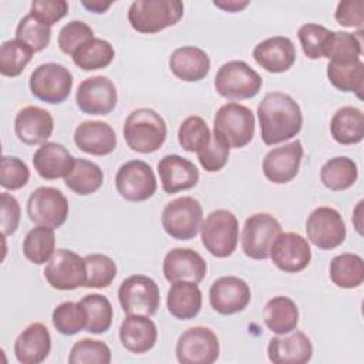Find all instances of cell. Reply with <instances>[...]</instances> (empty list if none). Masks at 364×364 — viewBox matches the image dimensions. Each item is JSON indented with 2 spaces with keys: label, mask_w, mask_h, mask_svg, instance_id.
Here are the masks:
<instances>
[{
  "label": "cell",
  "mask_w": 364,
  "mask_h": 364,
  "mask_svg": "<svg viewBox=\"0 0 364 364\" xmlns=\"http://www.w3.org/2000/svg\"><path fill=\"white\" fill-rule=\"evenodd\" d=\"M262 141L272 146L296 136L303 127V112L296 100L282 91L266 94L257 105Z\"/></svg>",
  "instance_id": "obj_1"
},
{
  "label": "cell",
  "mask_w": 364,
  "mask_h": 364,
  "mask_svg": "<svg viewBox=\"0 0 364 364\" xmlns=\"http://www.w3.org/2000/svg\"><path fill=\"white\" fill-rule=\"evenodd\" d=\"M122 135L132 151L152 154L164 145L168 128L165 119L155 109L138 108L127 117Z\"/></svg>",
  "instance_id": "obj_2"
},
{
  "label": "cell",
  "mask_w": 364,
  "mask_h": 364,
  "mask_svg": "<svg viewBox=\"0 0 364 364\" xmlns=\"http://www.w3.org/2000/svg\"><path fill=\"white\" fill-rule=\"evenodd\" d=\"M183 16L178 0H135L128 9L131 27L141 34H155L175 26Z\"/></svg>",
  "instance_id": "obj_3"
},
{
  "label": "cell",
  "mask_w": 364,
  "mask_h": 364,
  "mask_svg": "<svg viewBox=\"0 0 364 364\" xmlns=\"http://www.w3.org/2000/svg\"><path fill=\"white\" fill-rule=\"evenodd\" d=\"M200 240L203 247L218 259L233 255L239 242V220L228 209L210 212L200 225Z\"/></svg>",
  "instance_id": "obj_4"
},
{
  "label": "cell",
  "mask_w": 364,
  "mask_h": 364,
  "mask_svg": "<svg viewBox=\"0 0 364 364\" xmlns=\"http://www.w3.org/2000/svg\"><path fill=\"white\" fill-rule=\"evenodd\" d=\"M216 92L228 100H249L256 97L263 85L260 74L242 60L220 65L215 75Z\"/></svg>",
  "instance_id": "obj_5"
},
{
  "label": "cell",
  "mask_w": 364,
  "mask_h": 364,
  "mask_svg": "<svg viewBox=\"0 0 364 364\" xmlns=\"http://www.w3.org/2000/svg\"><path fill=\"white\" fill-rule=\"evenodd\" d=\"M255 114L239 102H226L215 114L213 132L230 148H243L255 136Z\"/></svg>",
  "instance_id": "obj_6"
},
{
  "label": "cell",
  "mask_w": 364,
  "mask_h": 364,
  "mask_svg": "<svg viewBox=\"0 0 364 364\" xmlns=\"http://www.w3.org/2000/svg\"><path fill=\"white\" fill-rule=\"evenodd\" d=\"M203 222V209L193 196H181L168 202L161 215L166 235L176 240L193 239Z\"/></svg>",
  "instance_id": "obj_7"
},
{
  "label": "cell",
  "mask_w": 364,
  "mask_h": 364,
  "mask_svg": "<svg viewBox=\"0 0 364 364\" xmlns=\"http://www.w3.org/2000/svg\"><path fill=\"white\" fill-rule=\"evenodd\" d=\"M71 71L58 63H44L34 68L28 87L31 94L47 104L64 102L73 90Z\"/></svg>",
  "instance_id": "obj_8"
},
{
  "label": "cell",
  "mask_w": 364,
  "mask_h": 364,
  "mask_svg": "<svg viewBox=\"0 0 364 364\" xmlns=\"http://www.w3.org/2000/svg\"><path fill=\"white\" fill-rule=\"evenodd\" d=\"M118 300L122 311L128 314L154 316L161 303L156 282L145 274H132L122 280L118 289Z\"/></svg>",
  "instance_id": "obj_9"
},
{
  "label": "cell",
  "mask_w": 364,
  "mask_h": 364,
  "mask_svg": "<svg viewBox=\"0 0 364 364\" xmlns=\"http://www.w3.org/2000/svg\"><path fill=\"white\" fill-rule=\"evenodd\" d=\"M282 232L280 222L267 212L250 215L242 229V250L253 260H266L274 239Z\"/></svg>",
  "instance_id": "obj_10"
},
{
  "label": "cell",
  "mask_w": 364,
  "mask_h": 364,
  "mask_svg": "<svg viewBox=\"0 0 364 364\" xmlns=\"http://www.w3.org/2000/svg\"><path fill=\"white\" fill-rule=\"evenodd\" d=\"M158 183L154 169L141 159H131L119 166L115 175V189L129 202H145L154 196Z\"/></svg>",
  "instance_id": "obj_11"
},
{
  "label": "cell",
  "mask_w": 364,
  "mask_h": 364,
  "mask_svg": "<svg viewBox=\"0 0 364 364\" xmlns=\"http://www.w3.org/2000/svg\"><path fill=\"white\" fill-rule=\"evenodd\" d=\"M219 338L213 330L195 326L185 330L175 346L176 360L181 364H212L219 358Z\"/></svg>",
  "instance_id": "obj_12"
},
{
  "label": "cell",
  "mask_w": 364,
  "mask_h": 364,
  "mask_svg": "<svg viewBox=\"0 0 364 364\" xmlns=\"http://www.w3.org/2000/svg\"><path fill=\"white\" fill-rule=\"evenodd\" d=\"M68 200L65 195L53 186L34 189L27 200V215L30 220L40 226L57 229L68 218Z\"/></svg>",
  "instance_id": "obj_13"
},
{
  "label": "cell",
  "mask_w": 364,
  "mask_h": 364,
  "mask_svg": "<svg viewBox=\"0 0 364 364\" xmlns=\"http://www.w3.org/2000/svg\"><path fill=\"white\" fill-rule=\"evenodd\" d=\"M309 242L321 250H331L343 245L347 229L338 210L330 206L316 208L306 220Z\"/></svg>",
  "instance_id": "obj_14"
},
{
  "label": "cell",
  "mask_w": 364,
  "mask_h": 364,
  "mask_svg": "<svg viewBox=\"0 0 364 364\" xmlns=\"http://www.w3.org/2000/svg\"><path fill=\"white\" fill-rule=\"evenodd\" d=\"M48 284L61 291L75 290L85 286V262L70 249H57L44 267Z\"/></svg>",
  "instance_id": "obj_15"
},
{
  "label": "cell",
  "mask_w": 364,
  "mask_h": 364,
  "mask_svg": "<svg viewBox=\"0 0 364 364\" xmlns=\"http://www.w3.org/2000/svg\"><path fill=\"white\" fill-rule=\"evenodd\" d=\"M75 102L84 114L108 115L115 109L118 102L117 87L105 75L85 78L77 88Z\"/></svg>",
  "instance_id": "obj_16"
},
{
  "label": "cell",
  "mask_w": 364,
  "mask_h": 364,
  "mask_svg": "<svg viewBox=\"0 0 364 364\" xmlns=\"http://www.w3.org/2000/svg\"><path fill=\"white\" fill-rule=\"evenodd\" d=\"M269 257L279 270L284 273H299L310 264V243L300 233L280 232L272 245Z\"/></svg>",
  "instance_id": "obj_17"
},
{
  "label": "cell",
  "mask_w": 364,
  "mask_h": 364,
  "mask_svg": "<svg viewBox=\"0 0 364 364\" xmlns=\"http://www.w3.org/2000/svg\"><path fill=\"white\" fill-rule=\"evenodd\" d=\"M250 299L249 284L237 276H222L209 289L210 307L222 316L243 311L250 303Z\"/></svg>",
  "instance_id": "obj_18"
},
{
  "label": "cell",
  "mask_w": 364,
  "mask_h": 364,
  "mask_svg": "<svg viewBox=\"0 0 364 364\" xmlns=\"http://www.w3.org/2000/svg\"><path fill=\"white\" fill-rule=\"evenodd\" d=\"M303 154L304 149L299 139L270 149L262 162L263 175L276 185L289 183L299 173Z\"/></svg>",
  "instance_id": "obj_19"
},
{
  "label": "cell",
  "mask_w": 364,
  "mask_h": 364,
  "mask_svg": "<svg viewBox=\"0 0 364 364\" xmlns=\"http://www.w3.org/2000/svg\"><path fill=\"white\" fill-rule=\"evenodd\" d=\"M54 131V118L46 108L27 105L14 118V132L20 142L34 146L43 145Z\"/></svg>",
  "instance_id": "obj_20"
},
{
  "label": "cell",
  "mask_w": 364,
  "mask_h": 364,
  "mask_svg": "<svg viewBox=\"0 0 364 364\" xmlns=\"http://www.w3.org/2000/svg\"><path fill=\"white\" fill-rule=\"evenodd\" d=\"M162 272L169 283L178 280L200 283L206 276L208 264L196 250L189 247H173L164 257Z\"/></svg>",
  "instance_id": "obj_21"
},
{
  "label": "cell",
  "mask_w": 364,
  "mask_h": 364,
  "mask_svg": "<svg viewBox=\"0 0 364 364\" xmlns=\"http://www.w3.org/2000/svg\"><path fill=\"white\" fill-rule=\"evenodd\" d=\"M156 169L162 191L169 195L192 189L199 182V171L196 165L176 154L161 158Z\"/></svg>",
  "instance_id": "obj_22"
},
{
  "label": "cell",
  "mask_w": 364,
  "mask_h": 364,
  "mask_svg": "<svg viewBox=\"0 0 364 364\" xmlns=\"http://www.w3.org/2000/svg\"><path fill=\"white\" fill-rule=\"evenodd\" d=\"M267 357L273 364H306L313 357V344L307 334L294 328L269 340Z\"/></svg>",
  "instance_id": "obj_23"
},
{
  "label": "cell",
  "mask_w": 364,
  "mask_h": 364,
  "mask_svg": "<svg viewBox=\"0 0 364 364\" xmlns=\"http://www.w3.org/2000/svg\"><path fill=\"white\" fill-rule=\"evenodd\" d=\"M252 55L257 65L273 74L286 73L296 63L294 44L284 36H273L257 43Z\"/></svg>",
  "instance_id": "obj_24"
},
{
  "label": "cell",
  "mask_w": 364,
  "mask_h": 364,
  "mask_svg": "<svg viewBox=\"0 0 364 364\" xmlns=\"http://www.w3.org/2000/svg\"><path fill=\"white\" fill-rule=\"evenodd\" d=\"M74 144L85 154L105 156L117 148V134L104 121H82L74 131Z\"/></svg>",
  "instance_id": "obj_25"
},
{
  "label": "cell",
  "mask_w": 364,
  "mask_h": 364,
  "mask_svg": "<svg viewBox=\"0 0 364 364\" xmlns=\"http://www.w3.org/2000/svg\"><path fill=\"white\" fill-rule=\"evenodd\" d=\"M14 355L21 364H40L51 351V334L43 323L28 324L14 341Z\"/></svg>",
  "instance_id": "obj_26"
},
{
  "label": "cell",
  "mask_w": 364,
  "mask_h": 364,
  "mask_svg": "<svg viewBox=\"0 0 364 364\" xmlns=\"http://www.w3.org/2000/svg\"><path fill=\"white\" fill-rule=\"evenodd\" d=\"M158 340L156 324L149 316L128 314L119 327V341L125 350L144 354L154 348Z\"/></svg>",
  "instance_id": "obj_27"
},
{
  "label": "cell",
  "mask_w": 364,
  "mask_h": 364,
  "mask_svg": "<svg viewBox=\"0 0 364 364\" xmlns=\"http://www.w3.org/2000/svg\"><path fill=\"white\" fill-rule=\"evenodd\" d=\"M169 68L172 74L185 81L196 82L203 80L210 71V58L208 53L195 46H183L169 57Z\"/></svg>",
  "instance_id": "obj_28"
},
{
  "label": "cell",
  "mask_w": 364,
  "mask_h": 364,
  "mask_svg": "<svg viewBox=\"0 0 364 364\" xmlns=\"http://www.w3.org/2000/svg\"><path fill=\"white\" fill-rule=\"evenodd\" d=\"M75 158L58 142H46L33 155L36 172L47 181L65 178L74 166Z\"/></svg>",
  "instance_id": "obj_29"
},
{
  "label": "cell",
  "mask_w": 364,
  "mask_h": 364,
  "mask_svg": "<svg viewBox=\"0 0 364 364\" xmlns=\"http://www.w3.org/2000/svg\"><path fill=\"white\" fill-rule=\"evenodd\" d=\"M166 307L178 320L195 318L202 309V291L198 283L189 280L173 282L168 290Z\"/></svg>",
  "instance_id": "obj_30"
},
{
  "label": "cell",
  "mask_w": 364,
  "mask_h": 364,
  "mask_svg": "<svg viewBox=\"0 0 364 364\" xmlns=\"http://www.w3.org/2000/svg\"><path fill=\"white\" fill-rule=\"evenodd\" d=\"M330 134L341 145H355L364 138V114L360 108L346 105L338 108L330 121Z\"/></svg>",
  "instance_id": "obj_31"
},
{
  "label": "cell",
  "mask_w": 364,
  "mask_h": 364,
  "mask_svg": "<svg viewBox=\"0 0 364 364\" xmlns=\"http://www.w3.org/2000/svg\"><path fill=\"white\" fill-rule=\"evenodd\" d=\"M263 321L272 333L287 334L299 324V307L290 297L276 296L264 304Z\"/></svg>",
  "instance_id": "obj_32"
},
{
  "label": "cell",
  "mask_w": 364,
  "mask_h": 364,
  "mask_svg": "<svg viewBox=\"0 0 364 364\" xmlns=\"http://www.w3.org/2000/svg\"><path fill=\"white\" fill-rule=\"evenodd\" d=\"M64 183L74 193L85 196L95 193L104 183L102 169L92 161L75 158L74 166L64 178Z\"/></svg>",
  "instance_id": "obj_33"
},
{
  "label": "cell",
  "mask_w": 364,
  "mask_h": 364,
  "mask_svg": "<svg viewBox=\"0 0 364 364\" xmlns=\"http://www.w3.org/2000/svg\"><path fill=\"white\" fill-rule=\"evenodd\" d=\"M330 279L340 289H357L364 282V260L355 253H341L330 262Z\"/></svg>",
  "instance_id": "obj_34"
},
{
  "label": "cell",
  "mask_w": 364,
  "mask_h": 364,
  "mask_svg": "<svg viewBox=\"0 0 364 364\" xmlns=\"http://www.w3.org/2000/svg\"><path fill=\"white\" fill-rule=\"evenodd\" d=\"M358 178L357 164L348 156H334L320 169L321 183L334 192L351 188Z\"/></svg>",
  "instance_id": "obj_35"
},
{
  "label": "cell",
  "mask_w": 364,
  "mask_h": 364,
  "mask_svg": "<svg viewBox=\"0 0 364 364\" xmlns=\"http://www.w3.org/2000/svg\"><path fill=\"white\" fill-rule=\"evenodd\" d=\"M115 57V50L109 41L94 37L80 46L71 55L73 63L82 71H95L108 67Z\"/></svg>",
  "instance_id": "obj_36"
},
{
  "label": "cell",
  "mask_w": 364,
  "mask_h": 364,
  "mask_svg": "<svg viewBox=\"0 0 364 364\" xmlns=\"http://www.w3.org/2000/svg\"><path fill=\"white\" fill-rule=\"evenodd\" d=\"M55 252V233L53 228L40 226L30 229L23 240V255L33 264L47 263Z\"/></svg>",
  "instance_id": "obj_37"
},
{
  "label": "cell",
  "mask_w": 364,
  "mask_h": 364,
  "mask_svg": "<svg viewBox=\"0 0 364 364\" xmlns=\"http://www.w3.org/2000/svg\"><path fill=\"white\" fill-rule=\"evenodd\" d=\"M361 54L363 30H358L357 33L333 31L324 58L337 64H351L361 60Z\"/></svg>",
  "instance_id": "obj_38"
},
{
  "label": "cell",
  "mask_w": 364,
  "mask_h": 364,
  "mask_svg": "<svg viewBox=\"0 0 364 364\" xmlns=\"http://www.w3.org/2000/svg\"><path fill=\"white\" fill-rule=\"evenodd\" d=\"M327 78L334 88L343 92H354L360 100L363 98L364 63L361 60L351 64H337L328 61Z\"/></svg>",
  "instance_id": "obj_39"
},
{
  "label": "cell",
  "mask_w": 364,
  "mask_h": 364,
  "mask_svg": "<svg viewBox=\"0 0 364 364\" xmlns=\"http://www.w3.org/2000/svg\"><path fill=\"white\" fill-rule=\"evenodd\" d=\"M80 301L87 311L85 331L91 334L107 333L112 324L114 317L112 304L108 297L98 293H91L84 296Z\"/></svg>",
  "instance_id": "obj_40"
},
{
  "label": "cell",
  "mask_w": 364,
  "mask_h": 364,
  "mask_svg": "<svg viewBox=\"0 0 364 364\" xmlns=\"http://www.w3.org/2000/svg\"><path fill=\"white\" fill-rule=\"evenodd\" d=\"M34 51L17 38L6 40L0 47V73L4 77H18L31 61Z\"/></svg>",
  "instance_id": "obj_41"
},
{
  "label": "cell",
  "mask_w": 364,
  "mask_h": 364,
  "mask_svg": "<svg viewBox=\"0 0 364 364\" xmlns=\"http://www.w3.org/2000/svg\"><path fill=\"white\" fill-rule=\"evenodd\" d=\"M55 330L63 336H74L87 327V311L81 301H63L51 314Z\"/></svg>",
  "instance_id": "obj_42"
},
{
  "label": "cell",
  "mask_w": 364,
  "mask_h": 364,
  "mask_svg": "<svg viewBox=\"0 0 364 364\" xmlns=\"http://www.w3.org/2000/svg\"><path fill=\"white\" fill-rule=\"evenodd\" d=\"M85 262V286L88 289H105L117 277L115 262L102 253L84 256Z\"/></svg>",
  "instance_id": "obj_43"
},
{
  "label": "cell",
  "mask_w": 364,
  "mask_h": 364,
  "mask_svg": "<svg viewBox=\"0 0 364 364\" xmlns=\"http://www.w3.org/2000/svg\"><path fill=\"white\" fill-rule=\"evenodd\" d=\"M212 132L202 117L191 115L185 118L178 129V142L186 152L198 154L210 141Z\"/></svg>",
  "instance_id": "obj_44"
},
{
  "label": "cell",
  "mask_w": 364,
  "mask_h": 364,
  "mask_svg": "<svg viewBox=\"0 0 364 364\" xmlns=\"http://www.w3.org/2000/svg\"><path fill=\"white\" fill-rule=\"evenodd\" d=\"M331 30L321 24L307 23L297 30V37L304 55L310 60L326 57V51L331 38Z\"/></svg>",
  "instance_id": "obj_45"
},
{
  "label": "cell",
  "mask_w": 364,
  "mask_h": 364,
  "mask_svg": "<svg viewBox=\"0 0 364 364\" xmlns=\"http://www.w3.org/2000/svg\"><path fill=\"white\" fill-rule=\"evenodd\" d=\"M70 364H109L111 350L101 340L81 338L75 341L68 355Z\"/></svg>",
  "instance_id": "obj_46"
},
{
  "label": "cell",
  "mask_w": 364,
  "mask_h": 364,
  "mask_svg": "<svg viewBox=\"0 0 364 364\" xmlns=\"http://www.w3.org/2000/svg\"><path fill=\"white\" fill-rule=\"evenodd\" d=\"M16 38L27 44L34 53H40L50 44L51 27L38 21L28 13L18 21L16 27Z\"/></svg>",
  "instance_id": "obj_47"
},
{
  "label": "cell",
  "mask_w": 364,
  "mask_h": 364,
  "mask_svg": "<svg viewBox=\"0 0 364 364\" xmlns=\"http://www.w3.org/2000/svg\"><path fill=\"white\" fill-rule=\"evenodd\" d=\"M30 169L27 164L11 155H3L0 162V185L6 191H18L28 183Z\"/></svg>",
  "instance_id": "obj_48"
},
{
  "label": "cell",
  "mask_w": 364,
  "mask_h": 364,
  "mask_svg": "<svg viewBox=\"0 0 364 364\" xmlns=\"http://www.w3.org/2000/svg\"><path fill=\"white\" fill-rule=\"evenodd\" d=\"M91 38H94L92 28L81 20H73L61 27L57 43L61 53L73 55L80 46H82Z\"/></svg>",
  "instance_id": "obj_49"
},
{
  "label": "cell",
  "mask_w": 364,
  "mask_h": 364,
  "mask_svg": "<svg viewBox=\"0 0 364 364\" xmlns=\"http://www.w3.org/2000/svg\"><path fill=\"white\" fill-rule=\"evenodd\" d=\"M196 155L200 166L206 172H210V173L219 172L228 164V159L230 155V146L218 134L213 132L209 144Z\"/></svg>",
  "instance_id": "obj_50"
},
{
  "label": "cell",
  "mask_w": 364,
  "mask_h": 364,
  "mask_svg": "<svg viewBox=\"0 0 364 364\" xmlns=\"http://www.w3.org/2000/svg\"><path fill=\"white\" fill-rule=\"evenodd\" d=\"M68 13L65 0H34L30 6V14L38 21L51 27Z\"/></svg>",
  "instance_id": "obj_51"
},
{
  "label": "cell",
  "mask_w": 364,
  "mask_h": 364,
  "mask_svg": "<svg viewBox=\"0 0 364 364\" xmlns=\"http://www.w3.org/2000/svg\"><path fill=\"white\" fill-rule=\"evenodd\" d=\"M336 21L343 27L363 30L364 24V1L363 0H344L337 4L334 11Z\"/></svg>",
  "instance_id": "obj_52"
},
{
  "label": "cell",
  "mask_w": 364,
  "mask_h": 364,
  "mask_svg": "<svg viewBox=\"0 0 364 364\" xmlns=\"http://www.w3.org/2000/svg\"><path fill=\"white\" fill-rule=\"evenodd\" d=\"M0 210H1V232L3 236H11L16 233L20 225L21 209L18 200L9 192H1L0 195Z\"/></svg>",
  "instance_id": "obj_53"
},
{
  "label": "cell",
  "mask_w": 364,
  "mask_h": 364,
  "mask_svg": "<svg viewBox=\"0 0 364 364\" xmlns=\"http://www.w3.org/2000/svg\"><path fill=\"white\" fill-rule=\"evenodd\" d=\"M213 6L222 9L228 13H237L242 11L245 7L249 6V1H237V0H225V1H213Z\"/></svg>",
  "instance_id": "obj_54"
},
{
  "label": "cell",
  "mask_w": 364,
  "mask_h": 364,
  "mask_svg": "<svg viewBox=\"0 0 364 364\" xmlns=\"http://www.w3.org/2000/svg\"><path fill=\"white\" fill-rule=\"evenodd\" d=\"M81 4L88 10V11H92V13H105L109 7H111V3H102V1H81Z\"/></svg>",
  "instance_id": "obj_55"
},
{
  "label": "cell",
  "mask_w": 364,
  "mask_h": 364,
  "mask_svg": "<svg viewBox=\"0 0 364 364\" xmlns=\"http://www.w3.org/2000/svg\"><path fill=\"white\" fill-rule=\"evenodd\" d=\"M363 200H360L358 203H357V208L354 209V212H353V223H354V226H355V230L360 233V235H363V230H361V225L358 223V219L361 218V208H363Z\"/></svg>",
  "instance_id": "obj_56"
}]
</instances>
